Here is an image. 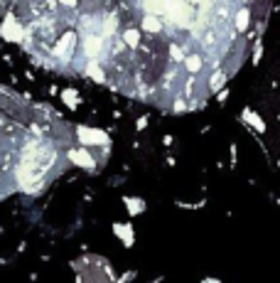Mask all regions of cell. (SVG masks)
I'll return each instance as SVG.
<instances>
[{
  "label": "cell",
  "instance_id": "9c48e42d",
  "mask_svg": "<svg viewBox=\"0 0 280 283\" xmlns=\"http://www.w3.org/2000/svg\"><path fill=\"white\" fill-rule=\"evenodd\" d=\"M123 204L128 207V212L136 217V214H140L142 209H145V202L142 199H138V197H123Z\"/></svg>",
  "mask_w": 280,
  "mask_h": 283
},
{
  "label": "cell",
  "instance_id": "7c38bea8",
  "mask_svg": "<svg viewBox=\"0 0 280 283\" xmlns=\"http://www.w3.org/2000/svg\"><path fill=\"white\" fill-rule=\"evenodd\" d=\"M123 42L128 45V47H138L140 45V30L138 28H130L123 32Z\"/></svg>",
  "mask_w": 280,
  "mask_h": 283
},
{
  "label": "cell",
  "instance_id": "ba28073f",
  "mask_svg": "<svg viewBox=\"0 0 280 283\" xmlns=\"http://www.w3.org/2000/svg\"><path fill=\"white\" fill-rule=\"evenodd\" d=\"M160 28H162V23H160V18H158V15H152V13H150V15H145V18H142V30H145V32H158Z\"/></svg>",
  "mask_w": 280,
  "mask_h": 283
},
{
  "label": "cell",
  "instance_id": "52a82bcc",
  "mask_svg": "<svg viewBox=\"0 0 280 283\" xmlns=\"http://www.w3.org/2000/svg\"><path fill=\"white\" fill-rule=\"evenodd\" d=\"M84 52H86V57H96L98 52H101V37H98V35H91V37L86 40Z\"/></svg>",
  "mask_w": 280,
  "mask_h": 283
},
{
  "label": "cell",
  "instance_id": "d6986e66",
  "mask_svg": "<svg viewBox=\"0 0 280 283\" xmlns=\"http://www.w3.org/2000/svg\"><path fill=\"white\" fill-rule=\"evenodd\" d=\"M59 3H64L66 8H74V5H76V0H59Z\"/></svg>",
  "mask_w": 280,
  "mask_h": 283
},
{
  "label": "cell",
  "instance_id": "3957f363",
  "mask_svg": "<svg viewBox=\"0 0 280 283\" xmlns=\"http://www.w3.org/2000/svg\"><path fill=\"white\" fill-rule=\"evenodd\" d=\"M69 160H72L74 165H79V168H94V165H96V163H94V158H91V153L84 150V148L69 150Z\"/></svg>",
  "mask_w": 280,
  "mask_h": 283
},
{
  "label": "cell",
  "instance_id": "4fadbf2b",
  "mask_svg": "<svg viewBox=\"0 0 280 283\" xmlns=\"http://www.w3.org/2000/svg\"><path fill=\"white\" fill-rule=\"evenodd\" d=\"M248 20H251V13H248V8H241L238 13H236V28L241 30H248Z\"/></svg>",
  "mask_w": 280,
  "mask_h": 283
},
{
  "label": "cell",
  "instance_id": "5bb4252c",
  "mask_svg": "<svg viewBox=\"0 0 280 283\" xmlns=\"http://www.w3.org/2000/svg\"><path fill=\"white\" fill-rule=\"evenodd\" d=\"M184 67H187L192 74H194V72H199V69H202V57H196V55L187 57V59H184Z\"/></svg>",
  "mask_w": 280,
  "mask_h": 283
},
{
  "label": "cell",
  "instance_id": "277c9868",
  "mask_svg": "<svg viewBox=\"0 0 280 283\" xmlns=\"http://www.w3.org/2000/svg\"><path fill=\"white\" fill-rule=\"evenodd\" d=\"M113 231H116V236L118 239H123V244L126 246H133V226L130 224H113Z\"/></svg>",
  "mask_w": 280,
  "mask_h": 283
},
{
  "label": "cell",
  "instance_id": "30bf717a",
  "mask_svg": "<svg viewBox=\"0 0 280 283\" xmlns=\"http://www.w3.org/2000/svg\"><path fill=\"white\" fill-rule=\"evenodd\" d=\"M244 118H246V121L251 123V126L256 128V131H260V133L266 131V123H263V118H260L258 113H253L251 109H246V111H244Z\"/></svg>",
  "mask_w": 280,
  "mask_h": 283
},
{
  "label": "cell",
  "instance_id": "5b68a950",
  "mask_svg": "<svg viewBox=\"0 0 280 283\" xmlns=\"http://www.w3.org/2000/svg\"><path fill=\"white\" fill-rule=\"evenodd\" d=\"M74 40H76V37H74V32H66V35H64V37H62V42H59V45H56V57H66L69 55V52H72V47H74Z\"/></svg>",
  "mask_w": 280,
  "mask_h": 283
},
{
  "label": "cell",
  "instance_id": "ac0fdd59",
  "mask_svg": "<svg viewBox=\"0 0 280 283\" xmlns=\"http://www.w3.org/2000/svg\"><path fill=\"white\" fill-rule=\"evenodd\" d=\"M216 96H219V101H226V99H228V89H224V91H219Z\"/></svg>",
  "mask_w": 280,
  "mask_h": 283
},
{
  "label": "cell",
  "instance_id": "7a4b0ae2",
  "mask_svg": "<svg viewBox=\"0 0 280 283\" xmlns=\"http://www.w3.org/2000/svg\"><path fill=\"white\" fill-rule=\"evenodd\" d=\"M79 141L84 145H101V143H108V136L98 128H91V126H79Z\"/></svg>",
  "mask_w": 280,
  "mask_h": 283
},
{
  "label": "cell",
  "instance_id": "8992f818",
  "mask_svg": "<svg viewBox=\"0 0 280 283\" xmlns=\"http://www.w3.org/2000/svg\"><path fill=\"white\" fill-rule=\"evenodd\" d=\"M86 74H88L96 84H104V82H106V72H104V67L96 64V62H91V64L86 67Z\"/></svg>",
  "mask_w": 280,
  "mask_h": 283
},
{
  "label": "cell",
  "instance_id": "6da1fadb",
  "mask_svg": "<svg viewBox=\"0 0 280 283\" xmlns=\"http://www.w3.org/2000/svg\"><path fill=\"white\" fill-rule=\"evenodd\" d=\"M0 35H2V40H8V42H22V37H25V30L15 23V18H12V15H8V18L2 20Z\"/></svg>",
  "mask_w": 280,
  "mask_h": 283
},
{
  "label": "cell",
  "instance_id": "8fae6325",
  "mask_svg": "<svg viewBox=\"0 0 280 283\" xmlns=\"http://www.w3.org/2000/svg\"><path fill=\"white\" fill-rule=\"evenodd\" d=\"M62 101H64L69 109H76V106H79V94H76V89H64V91H62Z\"/></svg>",
  "mask_w": 280,
  "mask_h": 283
},
{
  "label": "cell",
  "instance_id": "e0dca14e",
  "mask_svg": "<svg viewBox=\"0 0 280 283\" xmlns=\"http://www.w3.org/2000/svg\"><path fill=\"white\" fill-rule=\"evenodd\" d=\"M170 55H172L174 62H180V59H182V50H180L177 45H172V47H170Z\"/></svg>",
  "mask_w": 280,
  "mask_h": 283
},
{
  "label": "cell",
  "instance_id": "ffe728a7",
  "mask_svg": "<svg viewBox=\"0 0 280 283\" xmlns=\"http://www.w3.org/2000/svg\"><path fill=\"white\" fill-rule=\"evenodd\" d=\"M192 3H194V0H192Z\"/></svg>",
  "mask_w": 280,
  "mask_h": 283
},
{
  "label": "cell",
  "instance_id": "9a60e30c",
  "mask_svg": "<svg viewBox=\"0 0 280 283\" xmlns=\"http://www.w3.org/2000/svg\"><path fill=\"white\" fill-rule=\"evenodd\" d=\"M224 82H226V74H224V72H216V74H214V79H212V89H214V91H219Z\"/></svg>",
  "mask_w": 280,
  "mask_h": 283
},
{
  "label": "cell",
  "instance_id": "2e32d148",
  "mask_svg": "<svg viewBox=\"0 0 280 283\" xmlns=\"http://www.w3.org/2000/svg\"><path fill=\"white\" fill-rule=\"evenodd\" d=\"M116 25H118V18H116V15H111V18H108V23H106V28H104V37L113 35V32H116Z\"/></svg>",
  "mask_w": 280,
  "mask_h": 283
}]
</instances>
